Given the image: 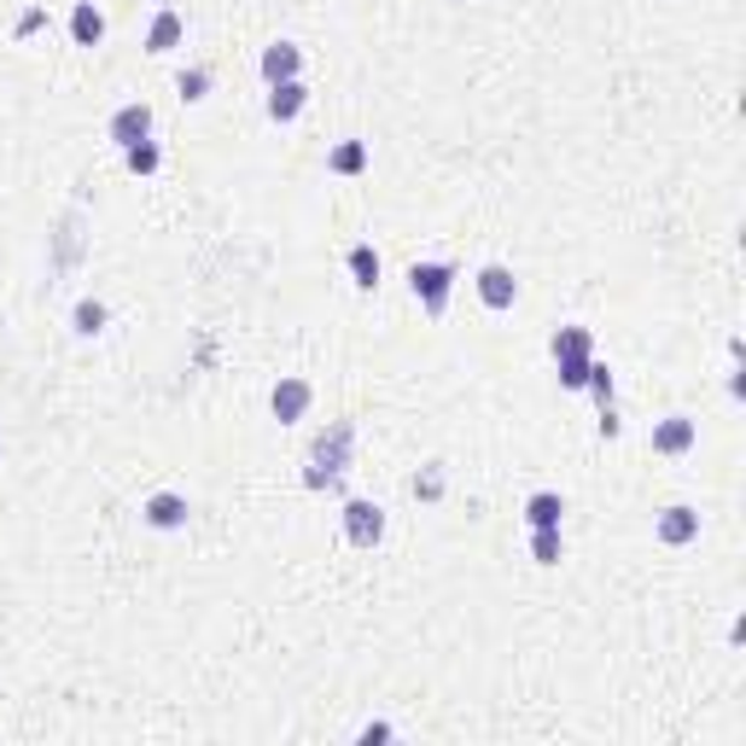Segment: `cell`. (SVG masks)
<instances>
[{
  "instance_id": "6da1fadb",
  "label": "cell",
  "mask_w": 746,
  "mask_h": 746,
  "mask_svg": "<svg viewBox=\"0 0 746 746\" xmlns=\"http://www.w3.org/2000/svg\"><path fill=\"white\" fill-rule=\"evenodd\" d=\"M350 449H356V420H333L303 455V484L309 490H327L339 484V472L350 467Z\"/></svg>"
},
{
  "instance_id": "7a4b0ae2",
  "label": "cell",
  "mask_w": 746,
  "mask_h": 746,
  "mask_svg": "<svg viewBox=\"0 0 746 746\" xmlns=\"http://www.w3.org/2000/svg\"><path fill=\"white\" fill-rule=\"evenodd\" d=\"M408 286H414V298L426 303V316H444L449 292H455V263H414Z\"/></svg>"
},
{
  "instance_id": "3957f363",
  "label": "cell",
  "mask_w": 746,
  "mask_h": 746,
  "mask_svg": "<svg viewBox=\"0 0 746 746\" xmlns=\"http://www.w3.org/2000/svg\"><path fill=\"white\" fill-rule=\"evenodd\" d=\"M344 536H350L356 548H380V536H385V508L367 502V495L344 502Z\"/></svg>"
},
{
  "instance_id": "277c9868",
  "label": "cell",
  "mask_w": 746,
  "mask_h": 746,
  "mask_svg": "<svg viewBox=\"0 0 746 746\" xmlns=\"http://www.w3.org/2000/svg\"><path fill=\"white\" fill-rule=\"evenodd\" d=\"M309 403H316V385L309 380H298V373H286V380L268 391V408H275V420L280 426H298L303 414H309Z\"/></svg>"
},
{
  "instance_id": "5b68a950",
  "label": "cell",
  "mask_w": 746,
  "mask_h": 746,
  "mask_svg": "<svg viewBox=\"0 0 746 746\" xmlns=\"http://www.w3.org/2000/svg\"><path fill=\"white\" fill-rule=\"evenodd\" d=\"M106 135H111V147H135V140H152V106L147 99H129V106H117L111 122H106Z\"/></svg>"
},
{
  "instance_id": "8992f818",
  "label": "cell",
  "mask_w": 746,
  "mask_h": 746,
  "mask_svg": "<svg viewBox=\"0 0 746 746\" xmlns=\"http://www.w3.org/2000/svg\"><path fill=\"white\" fill-rule=\"evenodd\" d=\"M472 286H479V303L484 309H513V303H520V280H513L508 263H484Z\"/></svg>"
},
{
  "instance_id": "52a82bcc",
  "label": "cell",
  "mask_w": 746,
  "mask_h": 746,
  "mask_svg": "<svg viewBox=\"0 0 746 746\" xmlns=\"http://www.w3.org/2000/svg\"><path fill=\"white\" fill-rule=\"evenodd\" d=\"M653 536H659L665 548H689L694 536H700V513H694L689 502H671V508L653 520Z\"/></svg>"
},
{
  "instance_id": "ba28073f",
  "label": "cell",
  "mask_w": 746,
  "mask_h": 746,
  "mask_svg": "<svg viewBox=\"0 0 746 746\" xmlns=\"http://www.w3.org/2000/svg\"><path fill=\"white\" fill-rule=\"evenodd\" d=\"M140 520H147L152 531H181L186 525V495L181 490H152L147 508H140Z\"/></svg>"
},
{
  "instance_id": "9c48e42d",
  "label": "cell",
  "mask_w": 746,
  "mask_h": 746,
  "mask_svg": "<svg viewBox=\"0 0 746 746\" xmlns=\"http://www.w3.org/2000/svg\"><path fill=\"white\" fill-rule=\"evenodd\" d=\"M303 76V47L298 41H275V47H263V82L275 88V82H292Z\"/></svg>"
},
{
  "instance_id": "30bf717a",
  "label": "cell",
  "mask_w": 746,
  "mask_h": 746,
  "mask_svg": "<svg viewBox=\"0 0 746 746\" xmlns=\"http://www.w3.org/2000/svg\"><path fill=\"white\" fill-rule=\"evenodd\" d=\"M694 444H700V426L689 420V414H671V420L653 426V449L659 455H689Z\"/></svg>"
},
{
  "instance_id": "8fae6325",
  "label": "cell",
  "mask_w": 746,
  "mask_h": 746,
  "mask_svg": "<svg viewBox=\"0 0 746 746\" xmlns=\"http://www.w3.org/2000/svg\"><path fill=\"white\" fill-rule=\"evenodd\" d=\"M303 106H309L303 76H292V82H275V88H268V122H292V117H303Z\"/></svg>"
},
{
  "instance_id": "7c38bea8",
  "label": "cell",
  "mask_w": 746,
  "mask_h": 746,
  "mask_svg": "<svg viewBox=\"0 0 746 746\" xmlns=\"http://www.w3.org/2000/svg\"><path fill=\"white\" fill-rule=\"evenodd\" d=\"M71 41L76 47H99V41H106V12H99L94 0H76L71 7Z\"/></svg>"
},
{
  "instance_id": "4fadbf2b",
  "label": "cell",
  "mask_w": 746,
  "mask_h": 746,
  "mask_svg": "<svg viewBox=\"0 0 746 746\" xmlns=\"http://www.w3.org/2000/svg\"><path fill=\"white\" fill-rule=\"evenodd\" d=\"M560 520H566V495L560 490H536L525 502V525L531 531H560Z\"/></svg>"
},
{
  "instance_id": "5bb4252c",
  "label": "cell",
  "mask_w": 746,
  "mask_h": 746,
  "mask_svg": "<svg viewBox=\"0 0 746 746\" xmlns=\"http://www.w3.org/2000/svg\"><path fill=\"white\" fill-rule=\"evenodd\" d=\"M186 41V24H181V12H152V24H147V53H175Z\"/></svg>"
},
{
  "instance_id": "9a60e30c",
  "label": "cell",
  "mask_w": 746,
  "mask_h": 746,
  "mask_svg": "<svg viewBox=\"0 0 746 746\" xmlns=\"http://www.w3.org/2000/svg\"><path fill=\"white\" fill-rule=\"evenodd\" d=\"M344 268H350V280H356L362 292H373V286H380V252H373V245H350Z\"/></svg>"
},
{
  "instance_id": "2e32d148",
  "label": "cell",
  "mask_w": 746,
  "mask_h": 746,
  "mask_svg": "<svg viewBox=\"0 0 746 746\" xmlns=\"http://www.w3.org/2000/svg\"><path fill=\"white\" fill-rule=\"evenodd\" d=\"M327 170L333 175H362L367 170V140H339V147L327 152Z\"/></svg>"
},
{
  "instance_id": "e0dca14e",
  "label": "cell",
  "mask_w": 746,
  "mask_h": 746,
  "mask_svg": "<svg viewBox=\"0 0 746 746\" xmlns=\"http://www.w3.org/2000/svg\"><path fill=\"white\" fill-rule=\"evenodd\" d=\"M122 163H129V175H158L163 170V147L158 140H135V147H122Z\"/></svg>"
},
{
  "instance_id": "ac0fdd59",
  "label": "cell",
  "mask_w": 746,
  "mask_h": 746,
  "mask_svg": "<svg viewBox=\"0 0 746 746\" xmlns=\"http://www.w3.org/2000/svg\"><path fill=\"white\" fill-rule=\"evenodd\" d=\"M554 356H595V333L589 327H560V333L548 339Z\"/></svg>"
},
{
  "instance_id": "d6986e66",
  "label": "cell",
  "mask_w": 746,
  "mask_h": 746,
  "mask_svg": "<svg viewBox=\"0 0 746 746\" xmlns=\"http://www.w3.org/2000/svg\"><path fill=\"white\" fill-rule=\"evenodd\" d=\"M106 321H111V316H106V303H99V298H82V303L71 309V327H76V333H82V339L106 333Z\"/></svg>"
},
{
  "instance_id": "ffe728a7",
  "label": "cell",
  "mask_w": 746,
  "mask_h": 746,
  "mask_svg": "<svg viewBox=\"0 0 746 746\" xmlns=\"http://www.w3.org/2000/svg\"><path fill=\"white\" fill-rule=\"evenodd\" d=\"M175 94L186 99V106H199V99L211 94V71H204V65H186V71L175 76Z\"/></svg>"
},
{
  "instance_id": "44dd1931",
  "label": "cell",
  "mask_w": 746,
  "mask_h": 746,
  "mask_svg": "<svg viewBox=\"0 0 746 746\" xmlns=\"http://www.w3.org/2000/svg\"><path fill=\"white\" fill-rule=\"evenodd\" d=\"M560 554H566V536L560 531H531V560L536 566H560Z\"/></svg>"
},
{
  "instance_id": "7402d4cb",
  "label": "cell",
  "mask_w": 746,
  "mask_h": 746,
  "mask_svg": "<svg viewBox=\"0 0 746 746\" xmlns=\"http://www.w3.org/2000/svg\"><path fill=\"white\" fill-rule=\"evenodd\" d=\"M584 391L600 403V408H612V367L607 362H589V380H584Z\"/></svg>"
},
{
  "instance_id": "603a6c76",
  "label": "cell",
  "mask_w": 746,
  "mask_h": 746,
  "mask_svg": "<svg viewBox=\"0 0 746 746\" xmlns=\"http://www.w3.org/2000/svg\"><path fill=\"white\" fill-rule=\"evenodd\" d=\"M554 362H560V385H566V391H584L595 356H554Z\"/></svg>"
},
{
  "instance_id": "cb8c5ba5",
  "label": "cell",
  "mask_w": 746,
  "mask_h": 746,
  "mask_svg": "<svg viewBox=\"0 0 746 746\" xmlns=\"http://www.w3.org/2000/svg\"><path fill=\"white\" fill-rule=\"evenodd\" d=\"M414 495H420V502H438L444 495V467H426L420 479H414Z\"/></svg>"
},
{
  "instance_id": "d4e9b609",
  "label": "cell",
  "mask_w": 746,
  "mask_h": 746,
  "mask_svg": "<svg viewBox=\"0 0 746 746\" xmlns=\"http://www.w3.org/2000/svg\"><path fill=\"white\" fill-rule=\"evenodd\" d=\"M41 24H47V12H41V7H30L24 18H18V35H35Z\"/></svg>"
},
{
  "instance_id": "484cf974",
  "label": "cell",
  "mask_w": 746,
  "mask_h": 746,
  "mask_svg": "<svg viewBox=\"0 0 746 746\" xmlns=\"http://www.w3.org/2000/svg\"><path fill=\"white\" fill-rule=\"evenodd\" d=\"M362 740H367V746H373V740H391V723H367Z\"/></svg>"
}]
</instances>
